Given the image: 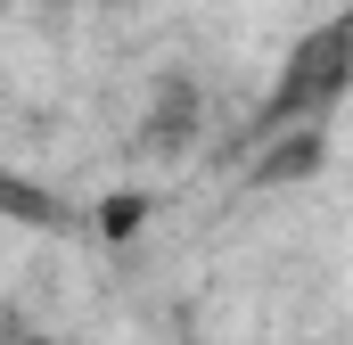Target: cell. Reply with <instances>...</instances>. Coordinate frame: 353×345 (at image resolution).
Instances as JSON below:
<instances>
[{
	"mask_svg": "<svg viewBox=\"0 0 353 345\" xmlns=\"http://www.w3.org/2000/svg\"><path fill=\"white\" fill-rule=\"evenodd\" d=\"M345 83H353V41H345V17H329L312 41H296L288 50V75H279V90H271V115L263 124H321L337 99H345Z\"/></svg>",
	"mask_w": 353,
	"mask_h": 345,
	"instance_id": "6da1fadb",
	"label": "cell"
},
{
	"mask_svg": "<svg viewBox=\"0 0 353 345\" xmlns=\"http://www.w3.org/2000/svg\"><path fill=\"white\" fill-rule=\"evenodd\" d=\"M312 165H321V132H296V140L271 157V181H304Z\"/></svg>",
	"mask_w": 353,
	"mask_h": 345,
	"instance_id": "7a4b0ae2",
	"label": "cell"
},
{
	"mask_svg": "<svg viewBox=\"0 0 353 345\" xmlns=\"http://www.w3.org/2000/svg\"><path fill=\"white\" fill-rule=\"evenodd\" d=\"M140 222H148V197H140V189H132V197H107V214H99V230H107L115 247H123Z\"/></svg>",
	"mask_w": 353,
	"mask_h": 345,
	"instance_id": "3957f363",
	"label": "cell"
},
{
	"mask_svg": "<svg viewBox=\"0 0 353 345\" xmlns=\"http://www.w3.org/2000/svg\"><path fill=\"white\" fill-rule=\"evenodd\" d=\"M8 345H58V337H41V329H33V337H8Z\"/></svg>",
	"mask_w": 353,
	"mask_h": 345,
	"instance_id": "277c9868",
	"label": "cell"
},
{
	"mask_svg": "<svg viewBox=\"0 0 353 345\" xmlns=\"http://www.w3.org/2000/svg\"><path fill=\"white\" fill-rule=\"evenodd\" d=\"M0 8H8V0H0Z\"/></svg>",
	"mask_w": 353,
	"mask_h": 345,
	"instance_id": "5b68a950",
	"label": "cell"
}]
</instances>
